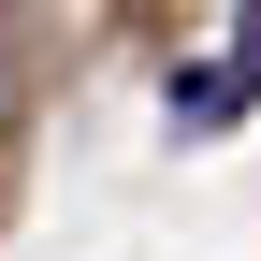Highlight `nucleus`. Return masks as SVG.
<instances>
[{
	"label": "nucleus",
	"mask_w": 261,
	"mask_h": 261,
	"mask_svg": "<svg viewBox=\"0 0 261 261\" xmlns=\"http://www.w3.org/2000/svg\"><path fill=\"white\" fill-rule=\"evenodd\" d=\"M261 102V0L232 15V58H218V73H189V102H174V130H232Z\"/></svg>",
	"instance_id": "nucleus-1"
}]
</instances>
